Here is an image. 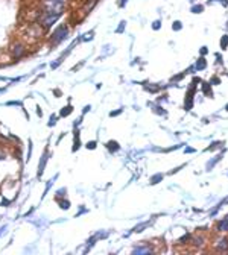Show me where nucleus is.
Returning a JSON list of instances; mask_svg holds the SVG:
<instances>
[{"mask_svg":"<svg viewBox=\"0 0 228 255\" xmlns=\"http://www.w3.org/2000/svg\"><path fill=\"white\" fill-rule=\"evenodd\" d=\"M69 35H70V27L67 23H61L58 25L53 32L51 34L49 40H48V44L51 49H55V47H58L59 44H63L66 40H69Z\"/></svg>","mask_w":228,"mask_h":255,"instance_id":"nucleus-1","label":"nucleus"},{"mask_svg":"<svg viewBox=\"0 0 228 255\" xmlns=\"http://www.w3.org/2000/svg\"><path fill=\"white\" fill-rule=\"evenodd\" d=\"M61 15H63V14L40 9V14H38V17H37V25H38V27L41 29V32H48V30H51L52 26L61 19Z\"/></svg>","mask_w":228,"mask_h":255,"instance_id":"nucleus-2","label":"nucleus"},{"mask_svg":"<svg viewBox=\"0 0 228 255\" xmlns=\"http://www.w3.org/2000/svg\"><path fill=\"white\" fill-rule=\"evenodd\" d=\"M67 2H69V0H40V6H41L43 11L64 14Z\"/></svg>","mask_w":228,"mask_h":255,"instance_id":"nucleus-3","label":"nucleus"},{"mask_svg":"<svg viewBox=\"0 0 228 255\" xmlns=\"http://www.w3.org/2000/svg\"><path fill=\"white\" fill-rule=\"evenodd\" d=\"M8 52H9V55H11V58H12L14 61H19V59H22L23 56H26V53H27V46H26L23 41H20V40H15V41L9 46Z\"/></svg>","mask_w":228,"mask_h":255,"instance_id":"nucleus-4","label":"nucleus"},{"mask_svg":"<svg viewBox=\"0 0 228 255\" xmlns=\"http://www.w3.org/2000/svg\"><path fill=\"white\" fill-rule=\"evenodd\" d=\"M195 94H196V82H192L189 91L186 93V103H184L186 111L192 109V106H193V96H195Z\"/></svg>","mask_w":228,"mask_h":255,"instance_id":"nucleus-5","label":"nucleus"},{"mask_svg":"<svg viewBox=\"0 0 228 255\" xmlns=\"http://www.w3.org/2000/svg\"><path fill=\"white\" fill-rule=\"evenodd\" d=\"M215 249L218 252H228V237H221L215 245Z\"/></svg>","mask_w":228,"mask_h":255,"instance_id":"nucleus-6","label":"nucleus"},{"mask_svg":"<svg viewBox=\"0 0 228 255\" xmlns=\"http://www.w3.org/2000/svg\"><path fill=\"white\" fill-rule=\"evenodd\" d=\"M48 159H49V151L46 149L43 156H41V159H40V164H38V178L44 173V167H46V163H48Z\"/></svg>","mask_w":228,"mask_h":255,"instance_id":"nucleus-7","label":"nucleus"},{"mask_svg":"<svg viewBox=\"0 0 228 255\" xmlns=\"http://www.w3.org/2000/svg\"><path fill=\"white\" fill-rule=\"evenodd\" d=\"M152 252V248H151V245H145V246H137V248H134L132 249V254L134 255H142V254H151Z\"/></svg>","mask_w":228,"mask_h":255,"instance_id":"nucleus-8","label":"nucleus"},{"mask_svg":"<svg viewBox=\"0 0 228 255\" xmlns=\"http://www.w3.org/2000/svg\"><path fill=\"white\" fill-rule=\"evenodd\" d=\"M216 231H219V232H225V231H228V216H227L225 219H222V220L218 222Z\"/></svg>","mask_w":228,"mask_h":255,"instance_id":"nucleus-9","label":"nucleus"},{"mask_svg":"<svg viewBox=\"0 0 228 255\" xmlns=\"http://www.w3.org/2000/svg\"><path fill=\"white\" fill-rule=\"evenodd\" d=\"M81 148V138H79V131H75V138H73V148L72 151L76 152Z\"/></svg>","mask_w":228,"mask_h":255,"instance_id":"nucleus-10","label":"nucleus"},{"mask_svg":"<svg viewBox=\"0 0 228 255\" xmlns=\"http://www.w3.org/2000/svg\"><path fill=\"white\" fill-rule=\"evenodd\" d=\"M55 202L59 205L61 210H69L70 208V202L67 199H61V198H55Z\"/></svg>","mask_w":228,"mask_h":255,"instance_id":"nucleus-11","label":"nucleus"},{"mask_svg":"<svg viewBox=\"0 0 228 255\" xmlns=\"http://www.w3.org/2000/svg\"><path fill=\"white\" fill-rule=\"evenodd\" d=\"M195 69H196V70H205V69H207V61H205V58H204V56H201L200 59L196 61V64H195Z\"/></svg>","mask_w":228,"mask_h":255,"instance_id":"nucleus-12","label":"nucleus"},{"mask_svg":"<svg viewBox=\"0 0 228 255\" xmlns=\"http://www.w3.org/2000/svg\"><path fill=\"white\" fill-rule=\"evenodd\" d=\"M203 93L208 98H213V90H211V84L210 82H203V87H201Z\"/></svg>","mask_w":228,"mask_h":255,"instance_id":"nucleus-13","label":"nucleus"},{"mask_svg":"<svg viewBox=\"0 0 228 255\" xmlns=\"http://www.w3.org/2000/svg\"><path fill=\"white\" fill-rule=\"evenodd\" d=\"M106 149H108V151L113 153V152H117V151L120 149V146H119V143H117V141L111 140V141L106 143Z\"/></svg>","mask_w":228,"mask_h":255,"instance_id":"nucleus-14","label":"nucleus"},{"mask_svg":"<svg viewBox=\"0 0 228 255\" xmlns=\"http://www.w3.org/2000/svg\"><path fill=\"white\" fill-rule=\"evenodd\" d=\"M72 113H73V106H72V105H67V106H64L63 109H61L59 116H61V117H67V116H70Z\"/></svg>","mask_w":228,"mask_h":255,"instance_id":"nucleus-15","label":"nucleus"},{"mask_svg":"<svg viewBox=\"0 0 228 255\" xmlns=\"http://www.w3.org/2000/svg\"><path fill=\"white\" fill-rule=\"evenodd\" d=\"M224 152H225V149H224V151H222V152H221V153H219V155H218V156H216L215 159H213V161H210V163L207 164V170H211L213 167H215V164H216V163L219 161V159H221V158L224 156Z\"/></svg>","mask_w":228,"mask_h":255,"instance_id":"nucleus-16","label":"nucleus"},{"mask_svg":"<svg viewBox=\"0 0 228 255\" xmlns=\"http://www.w3.org/2000/svg\"><path fill=\"white\" fill-rule=\"evenodd\" d=\"M192 243L195 245V246H203L204 245V238L203 237H193V240H192Z\"/></svg>","mask_w":228,"mask_h":255,"instance_id":"nucleus-17","label":"nucleus"},{"mask_svg":"<svg viewBox=\"0 0 228 255\" xmlns=\"http://www.w3.org/2000/svg\"><path fill=\"white\" fill-rule=\"evenodd\" d=\"M163 179V175L161 173H158V175H154V177L151 178V184H158L160 181Z\"/></svg>","mask_w":228,"mask_h":255,"instance_id":"nucleus-18","label":"nucleus"},{"mask_svg":"<svg viewBox=\"0 0 228 255\" xmlns=\"http://www.w3.org/2000/svg\"><path fill=\"white\" fill-rule=\"evenodd\" d=\"M227 47H228V35H224V37L221 38V49L225 51Z\"/></svg>","mask_w":228,"mask_h":255,"instance_id":"nucleus-19","label":"nucleus"},{"mask_svg":"<svg viewBox=\"0 0 228 255\" xmlns=\"http://www.w3.org/2000/svg\"><path fill=\"white\" fill-rule=\"evenodd\" d=\"M193 14H201L203 11H204V6L203 5H195V6H192V9H190Z\"/></svg>","mask_w":228,"mask_h":255,"instance_id":"nucleus-20","label":"nucleus"},{"mask_svg":"<svg viewBox=\"0 0 228 255\" xmlns=\"http://www.w3.org/2000/svg\"><path fill=\"white\" fill-rule=\"evenodd\" d=\"M66 195H67V188H59L58 191H56V196L55 198H66Z\"/></svg>","mask_w":228,"mask_h":255,"instance_id":"nucleus-21","label":"nucleus"},{"mask_svg":"<svg viewBox=\"0 0 228 255\" xmlns=\"http://www.w3.org/2000/svg\"><path fill=\"white\" fill-rule=\"evenodd\" d=\"M149 223H151V222H145V223H142V225H139L137 228H134V232H142V230H145L146 227H149Z\"/></svg>","mask_w":228,"mask_h":255,"instance_id":"nucleus-22","label":"nucleus"},{"mask_svg":"<svg viewBox=\"0 0 228 255\" xmlns=\"http://www.w3.org/2000/svg\"><path fill=\"white\" fill-rule=\"evenodd\" d=\"M221 145H224L222 141H216V143H213V145H210V148H207L205 151H215V149H218Z\"/></svg>","mask_w":228,"mask_h":255,"instance_id":"nucleus-23","label":"nucleus"},{"mask_svg":"<svg viewBox=\"0 0 228 255\" xmlns=\"http://www.w3.org/2000/svg\"><path fill=\"white\" fill-rule=\"evenodd\" d=\"M190 240V234H186V235H182L181 238H179V245H186V242H189Z\"/></svg>","mask_w":228,"mask_h":255,"instance_id":"nucleus-24","label":"nucleus"},{"mask_svg":"<svg viewBox=\"0 0 228 255\" xmlns=\"http://www.w3.org/2000/svg\"><path fill=\"white\" fill-rule=\"evenodd\" d=\"M181 27H182L181 22H174V26H172V29H174V30H179Z\"/></svg>","mask_w":228,"mask_h":255,"instance_id":"nucleus-25","label":"nucleus"},{"mask_svg":"<svg viewBox=\"0 0 228 255\" xmlns=\"http://www.w3.org/2000/svg\"><path fill=\"white\" fill-rule=\"evenodd\" d=\"M87 149H96V141H88L87 143Z\"/></svg>","mask_w":228,"mask_h":255,"instance_id":"nucleus-26","label":"nucleus"},{"mask_svg":"<svg viewBox=\"0 0 228 255\" xmlns=\"http://www.w3.org/2000/svg\"><path fill=\"white\" fill-rule=\"evenodd\" d=\"M219 82H221V79H219V77H216V76H215V77H213V79H211V81H210V84H211V85H213V84H216V85H218Z\"/></svg>","mask_w":228,"mask_h":255,"instance_id":"nucleus-27","label":"nucleus"},{"mask_svg":"<svg viewBox=\"0 0 228 255\" xmlns=\"http://www.w3.org/2000/svg\"><path fill=\"white\" fill-rule=\"evenodd\" d=\"M56 119H58L56 116H52V117H51V122H49V126H53V125L56 123Z\"/></svg>","mask_w":228,"mask_h":255,"instance_id":"nucleus-28","label":"nucleus"},{"mask_svg":"<svg viewBox=\"0 0 228 255\" xmlns=\"http://www.w3.org/2000/svg\"><path fill=\"white\" fill-rule=\"evenodd\" d=\"M120 113H122V109H119V111H113V113H110V116L114 117V116H119Z\"/></svg>","mask_w":228,"mask_h":255,"instance_id":"nucleus-29","label":"nucleus"},{"mask_svg":"<svg viewBox=\"0 0 228 255\" xmlns=\"http://www.w3.org/2000/svg\"><path fill=\"white\" fill-rule=\"evenodd\" d=\"M152 27H154L155 30H157V29H160V22H158V20H157V22H154V25H152Z\"/></svg>","mask_w":228,"mask_h":255,"instance_id":"nucleus-30","label":"nucleus"},{"mask_svg":"<svg viewBox=\"0 0 228 255\" xmlns=\"http://www.w3.org/2000/svg\"><path fill=\"white\" fill-rule=\"evenodd\" d=\"M184 152H186V153H187V152H189V153H193V152H195V149H192V148H186V149H184Z\"/></svg>","mask_w":228,"mask_h":255,"instance_id":"nucleus-31","label":"nucleus"},{"mask_svg":"<svg viewBox=\"0 0 228 255\" xmlns=\"http://www.w3.org/2000/svg\"><path fill=\"white\" fill-rule=\"evenodd\" d=\"M125 2H128V0H122V2L119 3V6H120V8H124V6H125Z\"/></svg>","mask_w":228,"mask_h":255,"instance_id":"nucleus-32","label":"nucleus"},{"mask_svg":"<svg viewBox=\"0 0 228 255\" xmlns=\"http://www.w3.org/2000/svg\"><path fill=\"white\" fill-rule=\"evenodd\" d=\"M207 52H208V51H207V47H203V49H201V53H203V55H205Z\"/></svg>","mask_w":228,"mask_h":255,"instance_id":"nucleus-33","label":"nucleus"},{"mask_svg":"<svg viewBox=\"0 0 228 255\" xmlns=\"http://www.w3.org/2000/svg\"><path fill=\"white\" fill-rule=\"evenodd\" d=\"M90 109H91V106H88V105H87V106L84 108V114H85V113H88V111H90Z\"/></svg>","mask_w":228,"mask_h":255,"instance_id":"nucleus-34","label":"nucleus"},{"mask_svg":"<svg viewBox=\"0 0 228 255\" xmlns=\"http://www.w3.org/2000/svg\"><path fill=\"white\" fill-rule=\"evenodd\" d=\"M225 109H227V111H228V103H227V106H225Z\"/></svg>","mask_w":228,"mask_h":255,"instance_id":"nucleus-35","label":"nucleus"}]
</instances>
